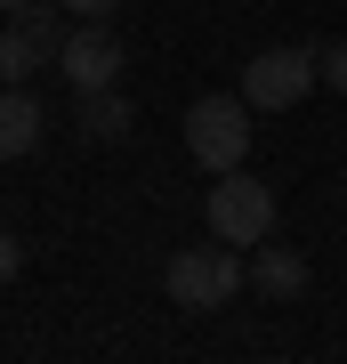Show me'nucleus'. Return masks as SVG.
<instances>
[{
  "label": "nucleus",
  "instance_id": "obj_4",
  "mask_svg": "<svg viewBox=\"0 0 347 364\" xmlns=\"http://www.w3.org/2000/svg\"><path fill=\"white\" fill-rule=\"evenodd\" d=\"M315 81H323L315 73V41H299V49H258L243 65V97H250V114H291Z\"/></svg>",
  "mask_w": 347,
  "mask_h": 364
},
{
  "label": "nucleus",
  "instance_id": "obj_1",
  "mask_svg": "<svg viewBox=\"0 0 347 364\" xmlns=\"http://www.w3.org/2000/svg\"><path fill=\"white\" fill-rule=\"evenodd\" d=\"M250 284V259H234V243H194V251H170V267H162V291H170V308H186V316H210V308H226L234 291Z\"/></svg>",
  "mask_w": 347,
  "mask_h": 364
},
{
  "label": "nucleus",
  "instance_id": "obj_6",
  "mask_svg": "<svg viewBox=\"0 0 347 364\" xmlns=\"http://www.w3.org/2000/svg\"><path fill=\"white\" fill-rule=\"evenodd\" d=\"M250 284L267 291V299H299V291L315 284V267L299 259L291 243H275V235H267V243H250Z\"/></svg>",
  "mask_w": 347,
  "mask_h": 364
},
{
  "label": "nucleus",
  "instance_id": "obj_8",
  "mask_svg": "<svg viewBox=\"0 0 347 364\" xmlns=\"http://www.w3.org/2000/svg\"><path fill=\"white\" fill-rule=\"evenodd\" d=\"M33 65H57V49L33 33V16L16 9V25H0V90H16V81H25Z\"/></svg>",
  "mask_w": 347,
  "mask_h": 364
},
{
  "label": "nucleus",
  "instance_id": "obj_9",
  "mask_svg": "<svg viewBox=\"0 0 347 364\" xmlns=\"http://www.w3.org/2000/svg\"><path fill=\"white\" fill-rule=\"evenodd\" d=\"M315 73H323V90L347 97V41H315Z\"/></svg>",
  "mask_w": 347,
  "mask_h": 364
},
{
  "label": "nucleus",
  "instance_id": "obj_2",
  "mask_svg": "<svg viewBox=\"0 0 347 364\" xmlns=\"http://www.w3.org/2000/svg\"><path fill=\"white\" fill-rule=\"evenodd\" d=\"M186 154L219 178V170H243V154H250V97L243 90H210V97H194L186 105Z\"/></svg>",
  "mask_w": 347,
  "mask_h": 364
},
{
  "label": "nucleus",
  "instance_id": "obj_10",
  "mask_svg": "<svg viewBox=\"0 0 347 364\" xmlns=\"http://www.w3.org/2000/svg\"><path fill=\"white\" fill-rule=\"evenodd\" d=\"M0 138L33 146V138H40V105H33V97H16V105H9V122H0Z\"/></svg>",
  "mask_w": 347,
  "mask_h": 364
},
{
  "label": "nucleus",
  "instance_id": "obj_12",
  "mask_svg": "<svg viewBox=\"0 0 347 364\" xmlns=\"http://www.w3.org/2000/svg\"><path fill=\"white\" fill-rule=\"evenodd\" d=\"M65 9H73V16H114L121 0H65Z\"/></svg>",
  "mask_w": 347,
  "mask_h": 364
},
{
  "label": "nucleus",
  "instance_id": "obj_11",
  "mask_svg": "<svg viewBox=\"0 0 347 364\" xmlns=\"http://www.w3.org/2000/svg\"><path fill=\"white\" fill-rule=\"evenodd\" d=\"M16 267H25V243H16L9 227H0V284H16Z\"/></svg>",
  "mask_w": 347,
  "mask_h": 364
},
{
  "label": "nucleus",
  "instance_id": "obj_7",
  "mask_svg": "<svg viewBox=\"0 0 347 364\" xmlns=\"http://www.w3.org/2000/svg\"><path fill=\"white\" fill-rule=\"evenodd\" d=\"M73 114H81V138H105V146H121L129 130H138V105L121 97V81H114V90H81Z\"/></svg>",
  "mask_w": 347,
  "mask_h": 364
},
{
  "label": "nucleus",
  "instance_id": "obj_5",
  "mask_svg": "<svg viewBox=\"0 0 347 364\" xmlns=\"http://www.w3.org/2000/svg\"><path fill=\"white\" fill-rule=\"evenodd\" d=\"M121 65H129V49L105 33V16H73V33H65V49H57V73L73 81V97L81 90H114Z\"/></svg>",
  "mask_w": 347,
  "mask_h": 364
},
{
  "label": "nucleus",
  "instance_id": "obj_3",
  "mask_svg": "<svg viewBox=\"0 0 347 364\" xmlns=\"http://www.w3.org/2000/svg\"><path fill=\"white\" fill-rule=\"evenodd\" d=\"M202 219H210L219 243L250 251V243H267V235H275V186H267V178H243V170H219V178H210Z\"/></svg>",
  "mask_w": 347,
  "mask_h": 364
},
{
  "label": "nucleus",
  "instance_id": "obj_13",
  "mask_svg": "<svg viewBox=\"0 0 347 364\" xmlns=\"http://www.w3.org/2000/svg\"><path fill=\"white\" fill-rule=\"evenodd\" d=\"M0 9H9V16H16V9H33V0H0Z\"/></svg>",
  "mask_w": 347,
  "mask_h": 364
}]
</instances>
